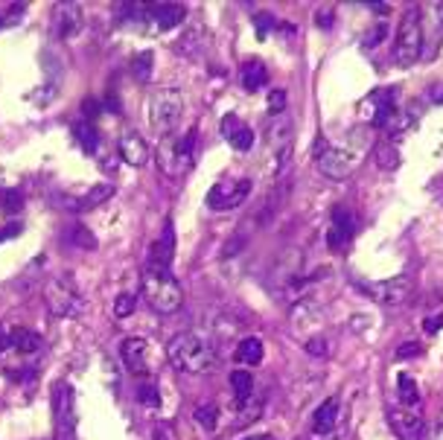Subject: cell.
Instances as JSON below:
<instances>
[{
  "instance_id": "cell-39",
  "label": "cell",
  "mask_w": 443,
  "mask_h": 440,
  "mask_svg": "<svg viewBox=\"0 0 443 440\" xmlns=\"http://www.w3.org/2000/svg\"><path fill=\"white\" fill-rule=\"evenodd\" d=\"M408 356H420V344H403V347H397V359H408Z\"/></svg>"
},
{
  "instance_id": "cell-10",
  "label": "cell",
  "mask_w": 443,
  "mask_h": 440,
  "mask_svg": "<svg viewBox=\"0 0 443 440\" xmlns=\"http://www.w3.org/2000/svg\"><path fill=\"white\" fill-rule=\"evenodd\" d=\"M175 257V228L166 219L161 236L152 243L149 248V260H146V272H169V263Z\"/></svg>"
},
{
  "instance_id": "cell-31",
  "label": "cell",
  "mask_w": 443,
  "mask_h": 440,
  "mask_svg": "<svg viewBox=\"0 0 443 440\" xmlns=\"http://www.w3.org/2000/svg\"><path fill=\"white\" fill-rule=\"evenodd\" d=\"M196 420L205 425V429H216V423H219V408L216 405H210V403H205V405H198L196 408Z\"/></svg>"
},
{
  "instance_id": "cell-21",
  "label": "cell",
  "mask_w": 443,
  "mask_h": 440,
  "mask_svg": "<svg viewBox=\"0 0 443 440\" xmlns=\"http://www.w3.org/2000/svg\"><path fill=\"white\" fill-rule=\"evenodd\" d=\"M268 82V73H266V67L260 62H245L242 64V88L245 91H260L263 85Z\"/></svg>"
},
{
  "instance_id": "cell-14",
  "label": "cell",
  "mask_w": 443,
  "mask_h": 440,
  "mask_svg": "<svg viewBox=\"0 0 443 440\" xmlns=\"http://www.w3.org/2000/svg\"><path fill=\"white\" fill-rule=\"evenodd\" d=\"M117 152L128 166H146V161H149V146H146V140H143V134H137V132L123 134Z\"/></svg>"
},
{
  "instance_id": "cell-29",
  "label": "cell",
  "mask_w": 443,
  "mask_h": 440,
  "mask_svg": "<svg viewBox=\"0 0 443 440\" xmlns=\"http://www.w3.org/2000/svg\"><path fill=\"white\" fill-rule=\"evenodd\" d=\"M0 210L15 216V213L24 210V195L18 190H0Z\"/></svg>"
},
{
  "instance_id": "cell-28",
  "label": "cell",
  "mask_w": 443,
  "mask_h": 440,
  "mask_svg": "<svg viewBox=\"0 0 443 440\" xmlns=\"http://www.w3.org/2000/svg\"><path fill=\"white\" fill-rule=\"evenodd\" d=\"M152 64H155V59H152V53H137V55H132V73H134V79H140V82H146L149 76H152Z\"/></svg>"
},
{
  "instance_id": "cell-6",
  "label": "cell",
  "mask_w": 443,
  "mask_h": 440,
  "mask_svg": "<svg viewBox=\"0 0 443 440\" xmlns=\"http://www.w3.org/2000/svg\"><path fill=\"white\" fill-rule=\"evenodd\" d=\"M44 297H47L50 312H53V315H59V318H76V315H82V309H85L82 294L76 292V283L70 277L50 280L47 289H44Z\"/></svg>"
},
{
  "instance_id": "cell-22",
  "label": "cell",
  "mask_w": 443,
  "mask_h": 440,
  "mask_svg": "<svg viewBox=\"0 0 443 440\" xmlns=\"http://www.w3.org/2000/svg\"><path fill=\"white\" fill-rule=\"evenodd\" d=\"M236 362L242 364H260L263 362V342L260 338H242L236 344Z\"/></svg>"
},
{
  "instance_id": "cell-45",
  "label": "cell",
  "mask_w": 443,
  "mask_h": 440,
  "mask_svg": "<svg viewBox=\"0 0 443 440\" xmlns=\"http://www.w3.org/2000/svg\"><path fill=\"white\" fill-rule=\"evenodd\" d=\"M435 434H437V440H443V414H440V423H437V429H435Z\"/></svg>"
},
{
  "instance_id": "cell-33",
  "label": "cell",
  "mask_w": 443,
  "mask_h": 440,
  "mask_svg": "<svg viewBox=\"0 0 443 440\" xmlns=\"http://www.w3.org/2000/svg\"><path fill=\"white\" fill-rule=\"evenodd\" d=\"M134 306H137V301L132 294H117V301H114V315L117 318H128L134 312Z\"/></svg>"
},
{
  "instance_id": "cell-36",
  "label": "cell",
  "mask_w": 443,
  "mask_h": 440,
  "mask_svg": "<svg viewBox=\"0 0 443 440\" xmlns=\"http://www.w3.org/2000/svg\"><path fill=\"white\" fill-rule=\"evenodd\" d=\"M254 26H257V35L266 38V35H268V30L275 26V18L266 15V12H263V15H257V18H254Z\"/></svg>"
},
{
  "instance_id": "cell-8",
  "label": "cell",
  "mask_w": 443,
  "mask_h": 440,
  "mask_svg": "<svg viewBox=\"0 0 443 440\" xmlns=\"http://www.w3.org/2000/svg\"><path fill=\"white\" fill-rule=\"evenodd\" d=\"M388 423L399 440H426V420L417 408L406 405H391L388 408Z\"/></svg>"
},
{
  "instance_id": "cell-1",
  "label": "cell",
  "mask_w": 443,
  "mask_h": 440,
  "mask_svg": "<svg viewBox=\"0 0 443 440\" xmlns=\"http://www.w3.org/2000/svg\"><path fill=\"white\" fill-rule=\"evenodd\" d=\"M166 359L178 373H210L219 367L216 347L198 333H178L175 338H169Z\"/></svg>"
},
{
  "instance_id": "cell-37",
  "label": "cell",
  "mask_w": 443,
  "mask_h": 440,
  "mask_svg": "<svg viewBox=\"0 0 443 440\" xmlns=\"http://www.w3.org/2000/svg\"><path fill=\"white\" fill-rule=\"evenodd\" d=\"M82 111H85V117H96L103 111V105H99V99L88 96V99H82Z\"/></svg>"
},
{
  "instance_id": "cell-2",
  "label": "cell",
  "mask_w": 443,
  "mask_h": 440,
  "mask_svg": "<svg viewBox=\"0 0 443 440\" xmlns=\"http://www.w3.org/2000/svg\"><path fill=\"white\" fill-rule=\"evenodd\" d=\"M143 294L146 303L158 312V315H175L184 303V292L178 280L169 272H146L143 274Z\"/></svg>"
},
{
  "instance_id": "cell-3",
  "label": "cell",
  "mask_w": 443,
  "mask_h": 440,
  "mask_svg": "<svg viewBox=\"0 0 443 440\" xmlns=\"http://www.w3.org/2000/svg\"><path fill=\"white\" fill-rule=\"evenodd\" d=\"M423 53V12L420 6H411L406 12V18L399 21L397 44H394V62L399 67H408L420 59Z\"/></svg>"
},
{
  "instance_id": "cell-19",
  "label": "cell",
  "mask_w": 443,
  "mask_h": 440,
  "mask_svg": "<svg viewBox=\"0 0 443 440\" xmlns=\"http://www.w3.org/2000/svg\"><path fill=\"white\" fill-rule=\"evenodd\" d=\"M9 338H12V347H15L18 353H24V356H30V353H38V350H41V335H38L35 330H26V326L12 330Z\"/></svg>"
},
{
  "instance_id": "cell-25",
  "label": "cell",
  "mask_w": 443,
  "mask_h": 440,
  "mask_svg": "<svg viewBox=\"0 0 443 440\" xmlns=\"http://www.w3.org/2000/svg\"><path fill=\"white\" fill-rule=\"evenodd\" d=\"M64 239H70L76 248H82V251H94L96 248V236L85 228V225H79V222H73V225H67V231H64Z\"/></svg>"
},
{
  "instance_id": "cell-42",
  "label": "cell",
  "mask_w": 443,
  "mask_h": 440,
  "mask_svg": "<svg viewBox=\"0 0 443 440\" xmlns=\"http://www.w3.org/2000/svg\"><path fill=\"white\" fill-rule=\"evenodd\" d=\"M306 350L315 353V356H324V350H327V347H324V338H312V342L306 344Z\"/></svg>"
},
{
  "instance_id": "cell-30",
  "label": "cell",
  "mask_w": 443,
  "mask_h": 440,
  "mask_svg": "<svg viewBox=\"0 0 443 440\" xmlns=\"http://www.w3.org/2000/svg\"><path fill=\"white\" fill-rule=\"evenodd\" d=\"M193 146H196V129H190L181 140H175V143H173V152L178 155L184 164H190V158H193Z\"/></svg>"
},
{
  "instance_id": "cell-5",
  "label": "cell",
  "mask_w": 443,
  "mask_h": 440,
  "mask_svg": "<svg viewBox=\"0 0 443 440\" xmlns=\"http://www.w3.org/2000/svg\"><path fill=\"white\" fill-rule=\"evenodd\" d=\"M181 111H184V96H181V91H175V88L155 91L152 105H149V123H152V129L158 132V134L173 132L175 123H178V117H181Z\"/></svg>"
},
{
  "instance_id": "cell-18",
  "label": "cell",
  "mask_w": 443,
  "mask_h": 440,
  "mask_svg": "<svg viewBox=\"0 0 443 440\" xmlns=\"http://www.w3.org/2000/svg\"><path fill=\"white\" fill-rule=\"evenodd\" d=\"M336 417H338V400H324L315 411V417H312V432L315 434H327L336 425Z\"/></svg>"
},
{
  "instance_id": "cell-32",
  "label": "cell",
  "mask_w": 443,
  "mask_h": 440,
  "mask_svg": "<svg viewBox=\"0 0 443 440\" xmlns=\"http://www.w3.org/2000/svg\"><path fill=\"white\" fill-rule=\"evenodd\" d=\"M137 396H140V403L149 405V408H158V405H161V396H158V388H155V382H143L140 391H137Z\"/></svg>"
},
{
  "instance_id": "cell-16",
  "label": "cell",
  "mask_w": 443,
  "mask_h": 440,
  "mask_svg": "<svg viewBox=\"0 0 443 440\" xmlns=\"http://www.w3.org/2000/svg\"><path fill=\"white\" fill-rule=\"evenodd\" d=\"M120 353H123V364L128 367V373H134V376L146 373V342L143 338H125Z\"/></svg>"
},
{
  "instance_id": "cell-38",
  "label": "cell",
  "mask_w": 443,
  "mask_h": 440,
  "mask_svg": "<svg viewBox=\"0 0 443 440\" xmlns=\"http://www.w3.org/2000/svg\"><path fill=\"white\" fill-rule=\"evenodd\" d=\"M440 326H443V312H437V315H432V318H426V321H423V330H426L428 335H435V333L440 330Z\"/></svg>"
},
{
  "instance_id": "cell-12",
  "label": "cell",
  "mask_w": 443,
  "mask_h": 440,
  "mask_svg": "<svg viewBox=\"0 0 443 440\" xmlns=\"http://www.w3.org/2000/svg\"><path fill=\"white\" fill-rule=\"evenodd\" d=\"M353 231H356V219H353V213L347 207H336L333 210V222H330V231H327V248L341 254L347 245H350V239H353Z\"/></svg>"
},
{
  "instance_id": "cell-15",
  "label": "cell",
  "mask_w": 443,
  "mask_h": 440,
  "mask_svg": "<svg viewBox=\"0 0 443 440\" xmlns=\"http://www.w3.org/2000/svg\"><path fill=\"white\" fill-rule=\"evenodd\" d=\"M146 15L158 21L161 30H173V26H178L184 18H187V6L184 3H149Z\"/></svg>"
},
{
  "instance_id": "cell-41",
  "label": "cell",
  "mask_w": 443,
  "mask_h": 440,
  "mask_svg": "<svg viewBox=\"0 0 443 440\" xmlns=\"http://www.w3.org/2000/svg\"><path fill=\"white\" fill-rule=\"evenodd\" d=\"M333 18H336V15H333V9H327V6L318 12V15H315L318 26H330V24H333Z\"/></svg>"
},
{
  "instance_id": "cell-13",
  "label": "cell",
  "mask_w": 443,
  "mask_h": 440,
  "mask_svg": "<svg viewBox=\"0 0 443 440\" xmlns=\"http://www.w3.org/2000/svg\"><path fill=\"white\" fill-rule=\"evenodd\" d=\"M53 30L59 38H70L82 30V6L79 3H55L53 9Z\"/></svg>"
},
{
  "instance_id": "cell-20",
  "label": "cell",
  "mask_w": 443,
  "mask_h": 440,
  "mask_svg": "<svg viewBox=\"0 0 443 440\" xmlns=\"http://www.w3.org/2000/svg\"><path fill=\"white\" fill-rule=\"evenodd\" d=\"M73 140L88 155H96V149H99V132H96V125L88 123V120L73 123Z\"/></svg>"
},
{
  "instance_id": "cell-47",
  "label": "cell",
  "mask_w": 443,
  "mask_h": 440,
  "mask_svg": "<svg viewBox=\"0 0 443 440\" xmlns=\"http://www.w3.org/2000/svg\"><path fill=\"white\" fill-rule=\"evenodd\" d=\"M0 26H3V18H0Z\"/></svg>"
},
{
  "instance_id": "cell-24",
  "label": "cell",
  "mask_w": 443,
  "mask_h": 440,
  "mask_svg": "<svg viewBox=\"0 0 443 440\" xmlns=\"http://www.w3.org/2000/svg\"><path fill=\"white\" fill-rule=\"evenodd\" d=\"M114 195V184H96V187H91L88 193H85V198H79V213H85V210H94L96 204H103V202H108V198Z\"/></svg>"
},
{
  "instance_id": "cell-4",
  "label": "cell",
  "mask_w": 443,
  "mask_h": 440,
  "mask_svg": "<svg viewBox=\"0 0 443 440\" xmlns=\"http://www.w3.org/2000/svg\"><path fill=\"white\" fill-rule=\"evenodd\" d=\"M318 169L324 178H333V181H345L353 166L362 161V149L359 146H350V143H341V146H324L318 155Z\"/></svg>"
},
{
  "instance_id": "cell-40",
  "label": "cell",
  "mask_w": 443,
  "mask_h": 440,
  "mask_svg": "<svg viewBox=\"0 0 443 440\" xmlns=\"http://www.w3.org/2000/svg\"><path fill=\"white\" fill-rule=\"evenodd\" d=\"M103 108H105V111H111V114H120V111H123V105H120V99H117V96H114V94H108V96L103 99Z\"/></svg>"
},
{
  "instance_id": "cell-7",
  "label": "cell",
  "mask_w": 443,
  "mask_h": 440,
  "mask_svg": "<svg viewBox=\"0 0 443 440\" xmlns=\"http://www.w3.org/2000/svg\"><path fill=\"white\" fill-rule=\"evenodd\" d=\"M76 396L67 382H55L53 388V420H55V440H73L76 432Z\"/></svg>"
},
{
  "instance_id": "cell-23",
  "label": "cell",
  "mask_w": 443,
  "mask_h": 440,
  "mask_svg": "<svg viewBox=\"0 0 443 440\" xmlns=\"http://www.w3.org/2000/svg\"><path fill=\"white\" fill-rule=\"evenodd\" d=\"M231 388H234V396H236V408H242L248 403V396L254 394V376L248 371H234L231 373Z\"/></svg>"
},
{
  "instance_id": "cell-11",
  "label": "cell",
  "mask_w": 443,
  "mask_h": 440,
  "mask_svg": "<svg viewBox=\"0 0 443 440\" xmlns=\"http://www.w3.org/2000/svg\"><path fill=\"white\" fill-rule=\"evenodd\" d=\"M251 193V181L242 178L236 184H216L210 193H207V207L213 210H234L236 204H242Z\"/></svg>"
},
{
  "instance_id": "cell-34",
  "label": "cell",
  "mask_w": 443,
  "mask_h": 440,
  "mask_svg": "<svg viewBox=\"0 0 443 440\" xmlns=\"http://www.w3.org/2000/svg\"><path fill=\"white\" fill-rule=\"evenodd\" d=\"M385 33H388V26H385V24H376L374 30H370V33L365 35V41H362V44H365V50H370V47L382 44V41H385Z\"/></svg>"
},
{
  "instance_id": "cell-9",
  "label": "cell",
  "mask_w": 443,
  "mask_h": 440,
  "mask_svg": "<svg viewBox=\"0 0 443 440\" xmlns=\"http://www.w3.org/2000/svg\"><path fill=\"white\" fill-rule=\"evenodd\" d=\"M362 292L367 297H374L376 303L397 306V303L408 301L411 283H408V277H388V280H376V283H362Z\"/></svg>"
},
{
  "instance_id": "cell-43",
  "label": "cell",
  "mask_w": 443,
  "mask_h": 440,
  "mask_svg": "<svg viewBox=\"0 0 443 440\" xmlns=\"http://www.w3.org/2000/svg\"><path fill=\"white\" fill-rule=\"evenodd\" d=\"M18 234H21V225L15 222V225H9V228H3V231H0V243H6L9 236H18Z\"/></svg>"
},
{
  "instance_id": "cell-46",
  "label": "cell",
  "mask_w": 443,
  "mask_h": 440,
  "mask_svg": "<svg viewBox=\"0 0 443 440\" xmlns=\"http://www.w3.org/2000/svg\"><path fill=\"white\" fill-rule=\"evenodd\" d=\"M245 440H275V437H268V434H257V437H245Z\"/></svg>"
},
{
  "instance_id": "cell-26",
  "label": "cell",
  "mask_w": 443,
  "mask_h": 440,
  "mask_svg": "<svg viewBox=\"0 0 443 440\" xmlns=\"http://www.w3.org/2000/svg\"><path fill=\"white\" fill-rule=\"evenodd\" d=\"M397 394H399V405H406V408H417L420 405L417 382H414L411 376H399L397 379Z\"/></svg>"
},
{
  "instance_id": "cell-27",
  "label": "cell",
  "mask_w": 443,
  "mask_h": 440,
  "mask_svg": "<svg viewBox=\"0 0 443 440\" xmlns=\"http://www.w3.org/2000/svg\"><path fill=\"white\" fill-rule=\"evenodd\" d=\"M146 6H143V3H120L117 6V21L120 24H146Z\"/></svg>"
},
{
  "instance_id": "cell-44",
  "label": "cell",
  "mask_w": 443,
  "mask_h": 440,
  "mask_svg": "<svg viewBox=\"0 0 443 440\" xmlns=\"http://www.w3.org/2000/svg\"><path fill=\"white\" fill-rule=\"evenodd\" d=\"M6 347H12V338H9V333L3 330V326H0V353H3Z\"/></svg>"
},
{
  "instance_id": "cell-17",
  "label": "cell",
  "mask_w": 443,
  "mask_h": 440,
  "mask_svg": "<svg viewBox=\"0 0 443 440\" xmlns=\"http://www.w3.org/2000/svg\"><path fill=\"white\" fill-rule=\"evenodd\" d=\"M222 134L231 140V146H234L236 152H248V149L254 146V132L248 129V125H242L236 114H227V117L222 120Z\"/></svg>"
},
{
  "instance_id": "cell-35",
  "label": "cell",
  "mask_w": 443,
  "mask_h": 440,
  "mask_svg": "<svg viewBox=\"0 0 443 440\" xmlns=\"http://www.w3.org/2000/svg\"><path fill=\"white\" fill-rule=\"evenodd\" d=\"M268 111H271V114H283V111H286V91H271L268 94Z\"/></svg>"
}]
</instances>
